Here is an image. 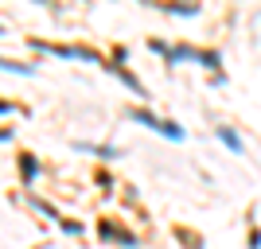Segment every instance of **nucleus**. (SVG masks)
Wrapping results in <instances>:
<instances>
[{
    "label": "nucleus",
    "instance_id": "f03ea898",
    "mask_svg": "<svg viewBox=\"0 0 261 249\" xmlns=\"http://www.w3.org/2000/svg\"><path fill=\"white\" fill-rule=\"evenodd\" d=\"M35 172H39V163L32 156H23V179H35Z\"/></svg>",
    "mask_w": 261,
    "mask_h": 249
},
{
    "label": "nucleus",
    "instance_id": "f257e3e1",
    "mask_svg": "<svg viewBox=\"0 0 261 249\" xmlns=\"http://www.w3.org/2000/svg\"><path fill=\"white\" fill-rule=\"evenodd\" d=\"M101 238H113V241H125V245H133V234H121V230H113L109 222L101 226Z\"/></svg>",
    "mask_w": 261,
    "mask_h": 249
},
{
    "label": "nucleus",
    "instance_id": "7ed1b4c3",
    "mask_svg": "<svg viewBox=\"0 0 261 249\" xmlns=\"http://www.w3.org/2000/svg\"><path fill=\"white\" fill-rule=\"evenodd\" d=\"M222 141H226L234 152H242V144H238V136H234V132H226V129H222Z\"/></svg>",
    "mask_w": 261,
    "mask_h": 249
}]
</instances>
